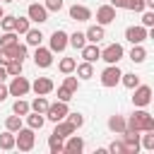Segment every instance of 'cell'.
I'll list each match as a JSON object with an SVG mask.
<instances>
[{"instance_id": "cell-1", "label": "cell", "mask_w": 154, "mask_h": 154, "mask_svg": "<svg viewBox=\"0 0 154 154\" xmlns=\"http://www.w3.org/2000/svg\"><path fill=\"white\" fill-rule=\"evenodd\" d=\"M125 128H128V130H137V132L154 130V118H152V113H147L144 108H140V111H135V113L125 120Z\"/></svg>"}, {"instance_id": "cell-2", "label": "cell", "mask_w": 154, "mask_h": 154, "mask_svg": "<svg viewBox=\"0 0 154 154\" xmlns=\"http://www.w3.org/2000/svg\"><path fill=\"white\" fill-rule=\"evenodd\" d=\"M34 144H36V130H31V128H19V130L14 132V149H19V152H31Z\"/></svg>"}, {"instance_id": "cell-3", "label": "cell", "mask_w": 154, "mask_h": 154, "mask_svg": "<svg viewBox=\"0 0 154 154\" xmlns=\"http://www.w3.org/2000/svg\"><path fill=\"white\" fill-rule=\"evenodd\" d=\"M132 103H135V108H147L152 103V87L149 84H137L132 89Z\"/></svg>"}, {"instance_id": "cell-4", "label": "cell", "mask_w": 154, "mask_h": 154, "mask_svg": "<svg viewBox=\"0 0 154 154\" xmlns=\"http://www.w3.org/2000/svg\"><path fill=\"white\" fill-rule=\"evenodd\" d=\"M7 91H10V96H26L29 91H31V82L26 79V77H22V75H17V77H12V82L7 84Z\"/></svg>"}, {"instance_id": "cell-5", "label": "cell", "mask_w": 154, "mask_h": 154, "mask_svg": "<svg viewBox=\"0 0 154 154\" xmlns=\"http://www.w3.org/2000/svg\"><path fill=\"white\" fill-rule=\"evenodd\" d=\"M123 55H125V51H123L120 43H108V46L101 51V58H99V60H103V63H108V65H118Z\"/></svg>"}, {"instance_id": "cell-6", "label": "cell", "mask_w": 154, "mask_h": 154, "mask_svg": "<svg viewBox=\"0 0 154 154\" xmlns=\"http://www.w3.org/2000/svg\"><path fill=\"white\" fill-rule=\"evenodd\" d=\"M120 75H123V70H120L118 65H108V67L101 72V84H103L106 89H113L116 84H120Z\"/></svg>"}, {"instance_id": "cell-7", "label": "cell", "mask_w": 154, "mask_h": 154, "mask_svg": "<svg viewBox=\"0 0 154 154\" xmlns=\"http://www.w3.org/2000/svg\"><path fill=\"white\" fill-rule=\"evenodd\" d=\"M67 113H70L67 103H65V101H55V103H48V108H46V113H43V116H46L51 123H58V120H63Z\"/></svg>"}, {"instance_id": "cell-8", "label": "cell", "mask_w": 154, "mask_h": 154, "mask_svg": "<svg viewBox=\"0 0 154 154\" xmlns=\"http://www.w3.org/2000/svg\"><path fill=\"white\" fill-rule=\"evenodd\" d=\"M123 144H125V154H137L140 152V132L137 130H123Z\"/></svg>"}, {"instance_id": "cell-9", "label": "cell", "mask_w": 154, "mask_h": 154, "mask_svg": "<svg viewBox=\"0 0 154 154\" xmlns=\"http://www.w3.org/2000/svg\"><path fill=\"white\" fill-rule=\"evenodd\" d=\"M125 38H128L130 43H144V41L149 38V29L142 26V24H137V26H128V29H125Z\"/></svg>"}, {"instance_id": "cell-10", "label": "cell", "mask_w": 154, "mask_h": 154, "mask_svg": "<svg viewBox=\"0 0 154 154\" xmlns=\"http://www.w3.org/2000/svg\"><path fill=\"white\" fill-rule=\"evenodd\" d=\"M48 48H51L53 53H63V51L67 48V31L55 29V31L51 34V43H48Z\"/></svg>"}, {"instance_id": "cell-11", "label": "cell", "mask_w": 154, "mask_h": 154, "mask_svg": "<svg viewBox=\"0 0 154 154\" xmlns=\"http://www.w3.org/2000/svg\"><path fill=\"white\" fill-rule=\"evenodd\" d=\"M53 89H55V84H53L51 77H36V79L31 82V91L38 94V96H48Z\"/></svg>"}, {"instance_id": "cell-12", "label": "cell", "mask_w": 154, "mask_h": 154, "mask_svg": "<svg viewBox=\"0 0 154 154\" xmlns=\"http://www.w3.org/2000/svg\"><path fill=\"white\" fill-rule=\"evenodd\" d=\"M26 17L31 22H36V24H43V22H48V10L43 5H38V2H31L26 7Z\"/></svg>"}, {"instance_id": "cell-13", "label": "cell", "mask_w": 154, "mask_h": 154, "mask_svg": "<svg viewBox=\"0 0 154 154\" xmlns=\"http://www.w3.org/2000/svg\"><path fill=\"white\" fill-rule=\"evenodd\" d=\"M34 63H36V67H51L53 65V51L51 48H43V46H36Z\"/></svg>"}, {"instance_id": "cell-14", "label": "cell", "mask_w": 154, "mask_h": 154, "mask_svg": "<svg viewBox=\"0 0 154 154\" xmlns=\"http://www.w3.org/2000/svg\"><path fill=\"white\" fill-rule=\"evenodd\" d=\"M96 22H99L101 26L116 22V7H111L108 2H106V5H99V7H96Z\"/></svg>"}, {"instance_id": "cell-15", "label": "cell", "mask_w": 154, "mask_h": 154, "mask_svg": "<svg viewBox=\"0 0 154 154\" xmlns=\"http://www.w3.org/2000/svg\"><path fill=\"white\" fill-rule=\"evenodd\" d=\"M5 51V55H7V60H24L26 58V46L24 43H12V46H5L2 48Z\"/></svg>"}, {"instance_id": "cell-16", "label": "cell", "mask_w": 154, "mask_h": 154, "mask_svg": "<svg viewBox=\"0 0 154 154\" xmlns=\"http://www.w3.org/2000/svg\"><path fill=\"white\" fill-rule=\"evenodd\" d=\"M82 149H84V140H82L79 135L72 132L70 137H65V149H63L65 154H79Z\"/></svg>"}, {"instance_id": "cell-17", "label": "cell", "mask_w": 154, "mask_h": 154, "mask_svg": "<svg viewBox=\"0 0 154 154\" xmlns=\"http://www.w3.org/2000/svg\"><path fill=\"white\" fill-rule=\"evenodd\" d=\"M79 53H82V58H84L87 63H96V60L101 58V48H99V43H84V46L79 48Z\"/></svg>"}, {"instance_id": "cell-18", "label": "cell", "mask_w": 154, "mask_h": 154, "mask_svg": "<svg viewBox=\"0 0 154 154\" xmlns=\"http://www.w3.org/2000/svg\"><path fill=\"white\" fill-rule=\"evenodd\" d=\"M84 38H87V43H99V41L106 38V31H103L101 24H91V26L84 31Z\"/></svg>"}, {"instance_id": "cell-19", "label": "cell", "mask_w": 154, "mask_h": 154, "mask_svg": "<svg viewBox=\"0 0 154 154\" xmlns=\"http://www.w3.org/2000/svg\"><path fill=\"white\" fill-rule=\"evenodd\" d=\"M70 19H75V22H89L91 19V10L84 7V5H72L70 7Z\"/></svg>"}, {"instance_id": "cell-20", "label": "cell", "mask_w": 154, "mask_h": 154, "mask_svg": "<svg viewBox=\"0 0 154 154\" xmlns=\"http://www.w3.org/2000/svg\"><path fill=\"white\" fill-rule=\"evenodd\" d=\"M72 132H77V128H75L70 120H65V118H63V120H58V123H55V128H53V135H58V137H63V140H65V137H70Z\"/></svg>"}, {"instance_id": "cell-21", "label": "cell", "mask_w": 154, "mask_h": 154, "mask_svg": "<svg viewBox=\"0 0 154 154\" xmlns=\"http://www.w3.org/2000/svg\"><path fill=\"white\" fill-rule=\"evenodd\" d=\"M24 118H26V128H31V130H41L43 123H46V116L43 113H36V111H29Z\"/></svg>"}, {"instance_id": "cell-22", "label": "cell", "mask_w": 154, "mask_h": 154, "mask_svg": "<svg viewBox=\"0 0 154 154\" xmlns=\"http://www.w3.org/2000/svg\"><path fill=\"white\" fill-rule=\"evenodd\" d=\"M75 72H77V79H91L94 77V63H79L75 65Z\"/></svg>"}, {"instance_id": "cell-23", "label": "cell", "mask_w": 154, "mask_h": 154, "mask_svg": "<svg viewBox=\"0 0 154 154\" xmlns=\"http://www.w3.org/2000/svg\"><path fill=\"white\" fill-rule=\"evenodd\" d=\"M130 60H132V63H144V60H147V48H144L142 43H132Z\"/></svg>"}, {"instance_id": "cell-24", "label": "cell", "mask_w": 154, "mask_h": 154, "mask_svg": "<svg viewBox=\"0 0 154 154\" xmlns=\"http://www.w3.org/2000/svg\"><path fill=\"white\" fill-rule=\"evenodd\" d=\"M140 149L154 152V130H144V135L140 132Z\"/></svg>"}, {"instance_id": "cell-25", "label": "cell", "mask_w": 154, "mask_h": 154, "mask_svg": "<svg viewBox=\"0 0 154 154\" xmlns=\"http://www.w3.org/2000/svg\"><path fill=\"white\" fill-rule=\"evenodd\" d=\"M48 149H51V154H63V149H65V140L58 137V135H51V137H48Z\"/></svg>"}, {"instance_id": "cell-26", "label": "cell", "mask_w": 154, "mask_h": 154, "mask_svg": "<svg viewBox=\"0 0 154 154\" xmlns=\"http://www.w3.org/2000/svg\"><path fill=\"white\" fill-rule=\"evenodd\" d=\"M87 43V38H84V31H75V34H67V46H72V48H82Z\"/></svg>"}, {"instance_id": "cell-27", "label": "cell", "mask_w": 154, "mask_h": 154, "mask_svg": "<svg viewBox=\"0 0 154 154\" xmlns=\"http://www.w3.org/2000/svg\"><path fill=\"white\" fill-rule=\"evenodd\" d=\"M120 84H123L125 89H135V87L140 84V77H137L135 72H123V75H120Z\"/></svg>"}, {"instance_id": "cell-28", "label": "cell", "mask_w": 154, "mask_h": 154, "mask_svg": "<svg viewBox=\"0 0 154 154\" xmlns=\"http://www.w3.org/2000/svg\"><path fill=\"white\" fill-rule=\"evenodd\" d=\"M108 130L120 135V132L125 130V118H123V116H111V118H108Z\"/></svg>"}, {"instance_id": "cell-29", "label": "cell", "mask_w": 154, "mask_h": 154, "mask_svg": "<svg viewBox=\"0 0 154 154\" xmlns=\"http://www.w3.org/2000/svg\"><path fill=\"white\" fill-rule=\"evenodd\" d=\"M24 36H26V46H34V48L41 46V41H43V34H41L38 29H29Z\"/></svg>"}, {"instance_id": "cell-30", "label": "cell", "mask_w": 154, "mask_h": 154, "mask_svg": "<svg viewBox=\"0 0 154 154\" xmlns=\"http://www.w3.org/2000/svg\"><path fill=\"white\" fill-rule=\"evenodd\" d=\"M75 65H77V60H75V58H60L58 70H60L63 75H72V72H75Z\"/></svg>"}, {"instance_id": "cell-31", "label": "cell", "mask_w": 154, "mask_h": 154, "mask_svg": "<svg viewBox=\"0 0 154 154\" xmlns=\"http://www.w3.org/2000/svg\"><path fill=\"white\" fill-rule=\"evenodd\" d=\"M5 70H7V77H17V75H22V70H24V60H10V63L5 65Z\"/></svg>"}, {"instance_id": "cell-32", "label": "cell", "mask_w": 154, "mask_h": 154, "mask_svg": "<svg viewBox=\"0 0 154 154\" xmlns=\"http://www.w3.org/2000/svg\"><path fill=\"white\" fill-rule=\"evenodd\" d=\"M0 149H5V152H10V149H14V132H10V130H5V132L0 135Z\"/></svg>"}, {"instance_id": "cell-33", "label": "cell", "mask_w": 154, "mask_h": 154, "mask_svg": "<svg viewBox=\"0 0 154 154\" xmlns=\"http://www.w3.org/2000/svg\"><path fill=\"white\" fill-rule=\"evenodd\" d=\"M29 108H31V111H36V113H46V108H48V99L36 94V99L29 103Z\"/></svg>"}, {"instance_id": "cell-34", "label": "cell", "mask_w": 154, "mask_h": 154, "mask_svg": "<svg viewBox=\"0 0 154 154\" xmlns=\"http://www.w3.org/2000/svg\"><path fill=\"white\" fill-rule=\"evenodd\" d=\"M29 29H31V19L29 17H17L14 19V31L17 34H26Z\"/></svg>"}, {"instance_id": "cell-35", "label": "cell", "mask_w": 154, "mask_h": 154, "mask_svg": "<svg viewBox=\"0 0 154 154\" xmlns=\"http://www.w3.org/2000/svg\"><path fill=\"white\" fill-rule=\"evenodd\" d=\"M17 41H19V34H17V31H2V36H0V48L12 46V43H17Z\"/></svg>"}, {"instance_id": "cell-36", "label": "cell", "mask_w": 154, "mask_h": 154, "mask_svg": "<svg viewBox=\"0 0 154 154\" xmlns=\"http://www.w3.org/2000/svg\"><path fill=\"white\" fill-rule=\"evenodd\" d=\"M22 128V116H7V120H5V130H10V132H17Z\"/></svg>"}, {"instance_id": "cell-37", "label": "cell", "mask_w": 154, "mask_h": 154, "mask_svg": "<svg viewBox=\"0 0 154 154\" xmlns=\"http://www.w3.org/2000/svg\"><path fill=\"white\" fill-rule=\"evenodd\" d=\"M29 111H31V108H29V103H26L22 96H19V99L12 103V113H17V116H26Z\"/></svg>"}, {"instance_id": "cell-38", "label": "cell", "mask_w": 154, "mask_h": 154, "mask_svg": "<svg viewBox=\"0 0 154 154\" xmlns=\"http://www.w3.org/2000/svg\"><path fill=\"white\" fill-rule=\"evenodd\" d=\"M14 14H2L0 17V26H2V31H14Z\"/></svg>"}, {"instance_id": "cell-39", "label": "cell", "mask_w": 154, "mask_h": 154, "mask_svg": "<svg viewBox=\"0 0 154 154\" xmlns=\"http://www.w3.org/2000/svg\"><path fill=\"white\" fill-rule=\"evenodd\" d=\"M125 10H130V12H144L147 5H144V0H125Z\"/></svg>"}, {"instance_id": "cell-40", "label": "cell", "mask_w": 154, "mask_h": 154, "mask_svg": "<svg viewBox=\"0 0 154 154\" xmlns=\"http://www.w3.org/2000/svg\"><path fill=\"white\" fill-rule=\"evenodd\" d=\"M65 120H70V123H72L77 130L84 125V116H82V113H77V111H75V113H67V116H65Z\"/></svg>"}, {"instance_id": "cell-41", "label": "cell", "mask_w": 154, "mask_h": 154, "mask_svg": "<svg viewBox=\"0 0 154 154\" xmlns=\"http://www.w3.org/2000/svg\"><path fill=\"white\" fill-rule=\"evenodd\" d=\"M106 152H111V154H125V144H123V140H113V142L106 147Z\"/></svg>"}, {"instance_id": "cell-42", "label": "cell", "mask_w": 154, "mask_h": 154, "mask_svg": "<svg viewBox=\"0 0 154 154\" xmlns=\"http://www.w3.org/2000/svg\"><path fill=\"white\" fill-rule=\"evenodd\" d=\"M63 87H65V89H70V91H75V94H77V89H79V79H77V77H70V75H67V77H65V79H63Z\"/></svg>"}, {"instance_id": "cell-43", "label": "cell", "mask_w": 154, "mask_h": 154, "mask_svg": "<svg viewBox=\"0 0 154 154\" xmlns=\"http://www.w3.org/2000/svg\"><path fill=\"white\" fill-rule=\"evenodd\" d=\"M72 96H75V91H70V89H65L63 84L58 87V101H65V103H70V101H72Z\"/></svg>"}, {"instance_id": "cell-44", "label": "cell", "mask_w": 154, "mask_h": 154, "mask_svg": "<svg viewBox=\"0 0 154 154\" xmlns=\"http://www.w3.org/2000/svg\"><path fill=\"white\" fill-rule=\"evenodd\" d=\"M142 26H147V29L154 26V12H152V10H144V12H142Z\"/></svg>"}, {"instance_id": "cell-45", "label": "cell", "mask_w": 154, "mask_h": 154, "mask_svg": "<svg viewBox=\"0 0 154 154\" xmlns=\"http://www.w3.org/2000/svg\"><path fill=\"white\" fill-rule=\"evenodd\" d=\"M48 12H60L63 10V0H46V5H43Z\"/></svg>"}, {"instance_id": "cell-46", "label": "cell", "mask_w": 154, "mask_h": 154, "mask_svg": "<svg viewBox=\"0 0 154 154\" xmlns=\"http://www.w3.org/2000/svg\"><path fill=\"white\" fill-rule=\"evenodd\" d=\"M7 96H10V91H7V87H5L2 82H0V103H2V101H5Z\"/></svg>"}, {"instance_id": "cell-47", "label": "cell", "mask_w": 154, "mask_h": 154, "mask_svg": "<svg viewBox=\"0 0 154 154\" xmlns=\"http://www.w3.org/2000/svg\"><path fill=\"white\" fill-rule=\"evenodd\" d=\"M108 5L116 7V10H120V7H125V0H108Z\"/></svg>"}, {"instance_id": "cell-48", "label": "cell", "mask_w": 154, "mask_h": 154, "mask_svg": "<svg viewBox=\"0 0 154 154\" xmlns=\"http://www.w3.org/2000/svg\"><path fill=\"white\" fill-rule=\"evenodd\" d=\"M7 63H10V60H7V55H5V51L0 48V65H7Z\"/></svg>"}, {"instance_id": "cell-49", "label": "cell", "mask_w": 154, "mask_h": 154, "mask_svg": "<svg viewBox=\"0 0 154 154\" xmlns=\"http://www.w3.org/2000/svg\"><path fill=\"white\" fill-rule=\"evenodd\" d=\"M7 79V70H5V65H0V82H5Z\"/></svg>"}, {"instance_id": "cell-50", "label": "cell", "mask_w": 154, "mask_h": 154, "mask_svg": "<svg viewBox=\"0 0 154 154\" xmlns=\"http://www.w3.org/2000/svg\"><path fill=\"white\" fill-rule=\"evenodd\" d=\"M2 14H5V12H2V7H0V17H2Z\"/></svg>"}, {"instance_id": "cell-51", "label": "cell", "mask_w": 154, "mask_h": 154, "mask_svg": "<svg viewBox=\"0 0 154 154\" xmlns=\"http://www.w3.org/2000/svg\"><path fill=\"white\" fill-rule=\"evenodd\" d=\"M2 2H14V0H2Z\"/></svg>"}, {"instance_id": "cell-52", "label": "cell", "mask_w": 154, "mask_h": 154, "mask_svg": "<svg viewBox=\"0 0 154 154\" xmlns=\"http://www.w3.org/2000/svg\"><path fill=\"white\" fill-rule=\"evenodd\" d=\"M0 2H2V0H0Z\"/></svg>"}]
</instances>
